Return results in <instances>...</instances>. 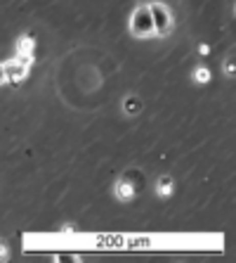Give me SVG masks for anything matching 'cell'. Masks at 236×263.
<instances>
[{
	"label": "cell",
	"instance_id": "cell-3",
	"mask_svg": "<svg viewBox=\"0 0 236 263\" xmlns=\"http://www.w3.org/2000/svg\"><path fill=\"white\" fill-rule=\"evenodd\" d=\"M33 48H36V41L31 36H22L17 43V52H19V60L24 67H31V62H33Z\"/></svg>",
	"mask_w": 236,
	"mask_h": 263
},
{
	"label": "cell",
	"instance_id": "cell-8",
	"mask_svg": "<svg viewBox=\"0 0 236 263\" xmlns=\"http://www.w3.org/2000/svg\"><path fill=\"white\" fill-rule=\"evenodd\" d=\"M194 81L196 83H208V81H210V71H208L206 67H199L194 71Z\"/></svg>",
	"mask_w": 236,
	"mask_h": 263
},
{
	"label": "cell",
	"instance_id": "cell-2",
	"mask_svg": "<svg viewBox=\"0 0 236 263\" xmlns=\"http://www.w3.org/2000/svg\"><path fill=\"white\" fill-rule=\"evenodd\" d=\"M149 12H152V19H154V31L158 36H168L173 31V14H170L168 7L161 5V3H152Z\"/></svg>",
	"mask_w": 236,
	"mask_h": 263
},
{
	"label": "cell",
	"instance_id": "cell-9",
	"mask_svg": "<svg viewBox=\"0 0 236 263\" xmlns=\"http://www.w3.org/2000/svg\"><path fill=\"white\" fill-rule=\"evenodd\" d=\"M224 71H227V76H234V60L231 57L224 62Z\"/></svg>",
	"mask_w": 236,
	"mask_h": 263
},
{
	"label": "cell",
	"instance_id": "cell-1",
	"mask_svg": "<svg viewBox=\"0 0 236 263\" xmlns=\"http://www.w3.org/2000/svg\"><path fill=\"white\" fill-rule=\"evenodd\" d=\"M130 31H133V36H137V38H146L154 33V19H152V12H149V5H139L133 12Z\"/></svg>",
	"mask_w": 236,
	"mask_h": 263
},
{
	"label": "cell",
	"instance_id": "cell-10",
	"mask_svg": "<svg viewBox=\"0 0 236 263\" xmlns=\"http://www.w3.org/2000/svg\"><path fill=\"white\" fill-rule=\"evenodd\" d=\"M3 261H7V247H5V242L0 239V263Z\"/></svg>",
	"mask_w": 236,
	"mask_h": 263
},
{
	"label": "cell",
	"instance_id": "cell-4",
	"mask_svg": "<svg viewBox=\"0 0 236 263\" xmlns=\"http://www.w3.org/2000/svg\"><path fill=\"white\" fill-rule=\"evenodd\" d=\"M3 67H5L7 81H12V83H22V81L26 79V73H29V67H24V64L17 62V60L7 62V64H3Z\"/></svg>",
	"mask_w": 236,
	"mask_h": 263
},
{
	"label": "cell",
	"instance_id": "cell-11",
	"mask_svg": "<svg viewBox=\"0 0 236 263\" xmlns=\"http://www.w3.org/2000/svg\"><path fill=\"white\" fill-rule=\"evenodd\" d=\"M7 81V76H5V67H3V64H0V86H3V83H5Z\"/></svg>",
	"mask_w": 236,
	"mask_h": 263
},
{
	"label": "cell",
	"instance_id": "cell-12",
	"mask_svg": "<svg viewBox=\"0 0 236 263\" xmlns=\"http://www.w3.org/2000/svg\"><path fill=\"white\" fill-rule=\"evenodd\" d=\"M199 52H201V55H208V52H210V48H208V45H203V43H201V45H199Z\"/></svg>",
	"mask_w": 236,
	"mask_h": 263
},
{
	"label": "cell",
	"instance_id": "cell-7",
	"mask_svg": "<svg viewBox=\"0 0 236 263\" xmlns=\"http://www.w3.org/2000/svg\"><path fill=\"white\" fill-rule=\"evenodd\" d=\"M156 192H158V197H170V195H173V178H170V176H161V178H158Z\"/></svg>",
	"mask_w": 236,
	"mask_h": 263
},
{
	"label": "cell",
	"instance_id": "cell-5",
	"mask_svg": "<svg viewBox=\"0 0 236 263\" xmlns=\"http://www.w3.org/2000/svg\"><path fill=\"white\" fill-rule=\"evenodd\" d=\"M114 192H116V197H118L121 202H130L137 190H135V185L130 183V180H118V183H116V187H114Z\"/></svg>",
	"mask_w": 236,
	"mask_h": 263
},
{
	"label": "cell",
	"instance_id": "cell-6",
	"mask_svg": "<svg viewBox=\"0 0 236 263\" xmlns=\"http://www.w3.org/2000/svg\"><path fill=\"white\" fill-rule=\"evenodd\" d=\"M142 107H144V102H142V98H137V95H127V98L123 100V111H125L127 117L142 114Z\"/></svg>",
	"mask_w": 236,
	"mask_h": 263
}]
</instances>
